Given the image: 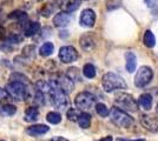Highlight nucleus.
Segmentation results:
<instances>
[{
	"instance_id": "30",
	"label": "nucleus",
	"mask_w": 158,
	"mask_h": 141,
	"mask_svg": "<svg viewBox=\"0 0 158 141\" xmlns=\"http://www.w3.org/2000/svg\"><path fill=\"white\" fill-rule=\"evenodd\" d=\"M67 75L72 79L73 81H80L81 80V78H80V72H79L78 68L76 67H71L67 69Z\"/></svg>"
},
{
	"instance_id": "36",
	"label": "nucleus",
	"mask_w": 158,
	"mask_h": 141,
	"mask_svg": "<svg viewBox=\"0 0 158 141\" xmlns=\"http://www.w3.org/2000/svg\"><path fill=\"white\" fill-rule=\"evenodd\" d=\"M7 98H8V93H7V91L0 87V101L5 100V99H7Z\"/></svg>"
},
{
	"instance_id": "8",
	"label": "nucleus",
	"mask_w": 158,
	"mask_h": 141,
	"mask_svg": "<svg viewBox=\"0 0 158 141\" xmlns=\"http://www.w3.org/2000/svg\"><path fill=\"white\" fill-rule=\"evenodd\" d=\"M54 85H57L58 87H60L66 94H70L74 88V81L67 75V74H60L57 78H54L51 80Z\"/></svg>"
},
{
	"instance_id": "33",
	"label": "nucleus",
	"mask_w": 158,
	"mask_h": 141,
	"mask_svg": "<svg viewBox=\"0 0 158 141\" xmlns=\"http://www.w3.org/2000/svg\"><path fill=\"white\" fill-rule=\"evenodd\" d=\"M21 41H23V37H20V35H11V37L6 38V39L4 40V42H6V44L12 46L13 44H19Z\"/></svg>"
},
{
	"instance_id": "20",
	"label": "nucleus",
	"mask_w": 158,
	"mask_h": 141,
	"mask_svg": "<svg viewBox=\"0 0 158 141\" xmlns=\"http://www.w3.org/2000/svg\"><path fill=\"white\" fill-rule=\"evenodd\" d=\"M39 118V111L35 107H30L25 112V121L26 122H35Z\"/></svg>"
},
{
	"instance_id": "21",
	"label": "nucleus",
	"mask_w": 158,
	"mask_h": 141,
	"mask_svg": "<svg viewBox=\"0 0 158 141\" xmlns=\"http://www.w3.org/2000/svg\"><path fill=\"white\" fill-rule=\"evenodd\" d=\"M78 123L79 126L81 128H89L91 126V114H89L87 112H83V113H80L79 115V119H78Z\"/></svg>"
},
{
	"instance_id": "40",
	"label": "nucleus",
	"mask_w": 158,
	"mask_h": 141,
	"mask_svg": "<svg viewBox=\"0 0 158 141\" xmlns=\"http://www.w3.org/2000/svg\"><path fill=\"white\" fill-rule=\"evenodd\" d=\"M4 32H5V28H4L2 26H0V34L4 33Z\"/></svg>"
},
{
	"instance_id": "25",
	"label": "nucleus",
	"mask_w": 158,
	"mask_h": 141,
	"mask_svg": "<svg viewBox=\"0 0 158 141\" xmlns=\"http://www.w3.org/2000/svg\"><path fill=\"white\" fill-rule=\"evenodd\" d=\"M83 74L87 79H93L96 76V67L92 64H85L83 67Z\"/></svg>"
},
{
	"instance_id": "12",
	"label": "nucleus",
	"mask_w": 158,
	"mask_h": 141,
	"mask_svg": "<svg viewBox=\"0 0 158 141\" xmlns=\"http://www.w3.org/2000/svg\"><path fill=\"white\" fill-rule=\"evenodd\" d=\"M63 1L61 0H51L50 2H47L46 5H44V7L40 10V13L43 17L48 18L51 14H53L60 6H61Z\"/></svg>"
},
{
	"instance_id": "24",
	"label": "nucleus",
	"mask_w": 158,
	"mask_h": 141,
	"mask_svg": "<svg viewBox=\"0 0 158 141\" xmlns=\"http://www.w3.org/2000/svg\"><path fill=\"white\" fill-rule=\"evenodd\" d=\"M53 51H54V45L52 42H45L39 48V54L43 57H50L52 55Z\"/></svg>"
},
{
	"instance_id": "14",
	"label": "nucleus",
	"mask_w": 158,
	"mask_h": 141,
	"mask_svg": "<svg viewBox=\"0 0 158 141\" xmlns=\"http://www.w3.org/2000/svg\"><path fill=\"white\" fill-rule=\"evenodd\" d=\"M50 127H47L46 125H32L26 128V133L31 136H39L47 133Z\"/></svg>"
},
{
	"instance_id": "39",
	"label": "nucleus",
	"mask_w": 158,
	"mask_h": 141,
	"mask_svg": "<svg viewBox=\"0 0 158 141\" xmlns=\"http://www.w3.org/2000/svg\"><path fill=\"white\" fill-rule=\"evenodd\" d=\"M117 141H145V139H137V140H126V139H117Z\"/></svg>"
},
{
	"instance_id": "31",
	"label": "nucleus",
	"mask_w": 158,
	"mask_h": 141,
	"mask_svg": "<svg viewBox=\"0 0 158 141\" xmlns=\"http://www.w3.org/2000/svg\"><path fill=\"white\" fill-rule=\"evenodd\" d=\"M120 6H122V0H107L106 1V8L109 11L117 10Z\"/></svg>"
},
{
	"instance_id": "2",
	"label": "nucleus",
	"mask_w": 158,
	"mask_h": 141,
	"mask_svg": "<svg viewBox=\"0 0 158 141\" xmlns=\"http://www.w3.org/2000/svg\"><path fill=\"white\" fill-rule=\"evenodd\" d=\"M102 85L104 91L107 93H111L116 89H125L127 87L125 80L116 73H112V72H107L103 75L102 78Z\"/></svg>"
},
{
	"instance_id": "29",
	"label": "nucleus",
	"mask_w": 158,
	"mask_h": 141,
	"mask_svg": "<svg viewBox=\"0 0 158 141\" xmlns=\"http://www.w3.org/2000/svg\"><path fill=\"white\" fill-rule=\"evenodd\" d=\"M8 18L10 19H14V20H25L27 19V14L23 11H13L8 14Z\"/></svg>"
},
{
	"instance_id": "17",
	"label": "nucleus",
	"mask_w": 158,
	"mask_h": 141,
	"mask_svg": "<svg viewBox=\"0 0 158 141\" xmlns=\"http://www.w3.org/2000/svg\"><path fill=\"white\" fill-rule=\"evenodd\" d=\"M152 102H153L152 96L149 93L142 94V95L138 98V105L139 106H142L143 109H145V111H150V109H151Z\"/></svg>"
},
{
	"instance_id": "43",
	"label": "nucleus",
	"mask_w": 158,
	"mask_h": 141,
	"mask_svg": "<svg viewBox=\"0 0 158 141\" xmlns=\"http://www.w3.org/2000/svg\"><path fill=\"white\" fill-rule=\"evenodd\" d=\"M0 141H5V140H0Z\"/></svg>"
},
{
	"instance_id": "1",
	"label": "nucleus",
	"mask_w": 158,
	"mask_h": 141,
	"mask_svg": "<svg viewBox=\"0 0 158 141\" xmlns=\"http://www.w3.org/2000/svg\"><path fill=\"white\" fill-rule=\"evenodd\" d=\"M50 84H51V89L48 92V96H50V100L52 102V105L60 111L66 109L70 106L69 94H66L61 88L58 87L57 85H54L51 81H50Z\"/></svg>"
},
{
	"instance_id": "3",
	"label": "nucleus",
	"mask_w": 158,
	"mask_h": 141,
	"mask_svg": "<svg viewBox=\"0 0 158 141\" xmlns=\"http://www.w3.org/2000/svg\"><path fill=\"white\" fill-rule=\"evenodd\" d=\"M6 91L11 98L17 101H25L28 98V89L26 84L20 81H11L6 85Z\"/></svg>"
},
{
	"instance_id": "42",
	"label": "nucleus",
	"mask_w": 158,
	"mask_h": 141,
	"mask_svg": "<svg viewBox=\"0 0 158 141\" xmlns=\"http://www.w3.org/2000/svg\"><path fill=\"white\" fill-rule=\"evenodd\" d=\"M38 1H43V0H38Z\"/></svg>"
},
{
	"instance_id": "28",
	"label": "nucleus",
	"mask_w": 158,
	"mask_h": 141,
	"mask_svg": "<svg viewBox=\"0 0 158 141\" xmlns=\"http://www.w3.org/2000/svg\"><path fill=\"white\" fill-rule=\"evenodd\" d=\"M96 112H97V114L100 115L102 118H106L107 115L110 114L109 108L106 107L104 104H102V102H99V104L96 105Z\"/></svg>"
},
{
	"instance_id": "19",
	"label": "nucleus",
	"mask_w": 158,
	"mask_h": 141,
	"mask_svg": "<svg viewBox=\"0 0 158 141\" xmlns=\"http://www.w3.org/2000/svg\"><path fill=\"white\" fill-rule=\"evenodd\" d=\"M39 29H40L39 22L33 21V22H28L27 24V26L25 27L24 33H25L26 37H33V35H35V34L39 32Z\"/></svg>"
},
{
	"instance_id": "22",
	"label": "nucleus",
	"mask_w": 158,
	"mask_h": 141,
	"mask_svg": "<svg viewBox=\"0 0 158 141\" xmlns=\"http://www.w3.org/2000/svg\"><path fill=\"white\" fill-rule=\"evenodd\" d=\"M15 113H17V107L13 105L6 104V105L0 106V115L1 116H12Z\"/></svg>"
},
{
	"instance_id": "37",
	"label": "nucleus",
	"mask_w": 158,
	"mask_h": 141,
	"mask_svg": "<svg viewBox=\"0 0 158 141\" xmlns=\"http://www.w3.org/2000/svg\"><path fill=\"white\" fill-rule=\"evenodd\" d=\"M50 141H69V140H66V139L61 138V136H56V138H53L52 140H50Z\"/></svg>"
},
{
	"instance_id": "41",
	"label": "nucleus",
	"mask_w": 158,
	"mask_h": 141,
	"mask_svg": "<svg viewBox=\"0 0 158 141\" xmlns=\"http://www.w3.org/2000/svg\"><path fill=\"white\" fill-rule=\"evenodd\" d=\"M156 113H157V115H158V105H157V107H156Z\"/></svg>"
},
{
	"instance_id": "23",
	"label": "nucleus",
	"mask_w": 158,
	"mask_h": 141,
	"mask_svg": "<svg viewBox=\"0 0 158 141\" xmlns=\"http://www.w3.org/2000/svg\"><path fill=\"white\" fill-rule=\"evenodd\" d=\"M143 42H144L145 46L149 47V48H152V47L156 45V38H155V35H153V33H152L151 31H149V29L145 31Z\"/></svg>"
},
{
	"instance_id": "34",
	"label": "nucleus",
	"mask_w": 158,
	"mask_h": 141,
	"mask_svg": "<svg viewBox=\"0 0 158 141\" xmlns=\"http://www.w3.org/2000/svg\"><path fill=\"white\" fill-rule=\"evenodd\" d=\"M11 79H12V81H20V82H24V84H26V85L28 84V79L20 73L12 74V75H11Z\"/></svg>"
},
{
	"instance_id": "15",
	"label": "nucleus",
	"mask_w": 158,
	"mask_h": 141,
	"mask_svg": "<svg viewBox=\"0 0 158 141\" xmlns=\"http://www.w3.org/2000/svg\"><path fill=\"white\" fill-rule=\"evenodd\" d=\"M79 44H80V46L84 51H91L96 46V40H94V38L91 34H84L80 38Z\"/></svg>"
},
{
	"instance_id": "32",
	"label": "nucleus",
	"mask_w": 158,
	"mask_h": 141,
	"mask_svg": "<svg viewBox=\"0 0 158 141\" xmlns=\"http://www.w3.org/2000/svg\"><path fill=\"white\" fill-rule=\"evenodd\" d=\"M66 115H67V119H69V120H71V121H78L80 113H79L77 109H74V108H70V109L67 111Z\"/></svg>"
},
{
	"instance_id": "6",
	"label": "nucleus",
	"mask_w": 158,
	"mask_h": 141,
	"mask_svg": "<svg viewBox=\"0 0 158 141\" xmlns=\"http://www.w3.org/2000/svg\"><path fill=\"white\" fill-rule=\"evenodd\" d=\"M94 104H96V96L90 92H80L77 94L74 99V105L80 111H87L92 108Z\"/></svg>"
},
{
	"instance_id": "38",
	"label": "nucleus",
	"mask_w": 158,
	"mask_h": 141,
	"mask_svg": "<svg viewBox=\"0 0 158 141\" xmlns=\"http://www.w3.org/2000/svg\"><path fill=\"white\" fill-rule=\"evenodd\" d=\"M99 141H113V139H112L111 135H107V136H105V138H103V139H100Z\"/></svg>"
},
{
	"instance_id": "5",
	"label": "nucleus",
	"mask_w": 158,
	"mask_h": 141,
	"mask_svg": "<svg viewBox=\"0 0 158 141\" xmlns=\"http://www.w3.org/2000/svg\"><path fill=\"white\" fill-rule=\"evenodd\" d=\"M110 119L116 126L123 128L130 127L133 123V118L127 114L125 111L116 107V106L112 107L110 111Z\"/></svg>"
},
{
	"instance_id": "35",
	"label": "nucleus",
	"mask_w": 158,
	"mask_h": 141,
	"mask_svg": "<svg viewBox=\"0 0 158 141\" xmlns=\"http://www.w3.org/2000/svg\"><path fill=\"white\" fill-rule=\"evenodd\" d=\"M144 1L146 4V6L149 8H151V10H155V8L158 7V0H144Z\"/></svg>"
},
{
	"instance_id": "10",
	"label": "nucleus",
	"mask_w": 158,
	"mask_h": 141,
	"mask_svg": "<svg viewBox=\"0 0 158 141\" xmlns=\"http://www.w3.org/2000/svg\"><path fill=\"white\" fill-rule=\"evenodd\" d=\"M79 22H80L81 26L86 27V28H91V27L94 26V24H96V13H94V11L91 10V8L84 10L80 14Z\"/></svg>"
},
{
	"instance_id": "13",
	"label": "nucleus",
	"mask_w": 158,
	"mask_h": 141,
	"mask_svg": "<svg viewBox=\"0 0 158 141\" xmlns=\"http://www.w3.org/2000/svg\"><path fill=\"white\" fill-rule=\"evenodd\" d=\"M71 15L65 12V11H61L59 13H57L53 18V24L56 27H66L70 22H71Z\"/></svg>"
},
{
	"instance_id": "26",
	"label": "nucleus",
	"mask_w": 158,
	"mask_h": 141,
	"mask_svg": "<svg viewBox=\"0 0 158 141\" xmlns=\"http://www.w3.org/2000/svg\"><path fill=\"white\" fill-rule=\"evenodd\" d=\"M46 120L52 125H57L61 121V114L58 112H50L46 115Z\"/></svg>"
},
{
	"instance_id": "7",
	"label": "nucleus",
	"mask_w": 158,
	"mask_h": 141,
	"mask_svg": "<svg viewBox=\"0 0 158 141\" xmlns=\"http://www.w3.org/2000/svg\"><path fill=\"white\" fill-rule=\"evenodd\" d=\"M152 78H153V72L151 68L148 66H142L135 76V85L139 88L145 87L148 84H150Z\"/></svg>"
},
{
	"instance_id": "18",
	"label": "nucleus",
	"mask_w": 158,
	"mask_h": 141,
	"mask_svg": "<svg viewBox=\"0 0 158 141\" xmlns=\"http://www.w3.org/2000/svg\"><path fill=\"white\" fill-rule=\"evenodd\" d=\"M80 1L81 0H65L63 2V8H64V11L67 12V13L74 12L80 6Z\"/></svg>"
},
{
	"instance_id": "11",
	"label": "nucleus",
	"mask_w": 158,
	"mask_h": 141,
	"mask_svg": "<svg viewBox=\"0 0 158 141\" xmlns=\"http://www.w3.org/2000/svg\"><path fill=\"white\" fill-rule=\"evenodd\" d=\"M140 123L142 126L150 131V132H157L158 131V119L152 116V115H148V114H143L142 118H140Z\"/></svg>"
},
{
	"instance_id": "4",
	"label": "nucleus",
	"mask_w": 158,
	"mask_h": 141,
	"mask_svg": "<svg viewBox=\"0 0 158 141\" xmlns=\"http://www.w3.org/2000/svg\"><path fill=\"white\" fill-rule=\"evenodd\" d=\"M114 102L120 109L126 111V112H137L138 109V101L132 96L131 94L119 92L116 94Z\"/></svg>"
},
{
	"instance_id": "16",
	"label": "nucleus",
	"mask_w": 158,
	"mask_h": 141,
	"mask_svg": "<svg viewBox=\"0 0 158 141\" xmlns=\"http://www.w3.org/2000/svg\"><path fill=\"white\" fill-rule=\"evenodd\" d=\"M126 58V71L129 73H133L137 67V58L132 52H127L125 54Z\"/></svg>"
},
{
	"instance_id": "27",
	"label": "nucleus",
	"mask_w": 158,
	"mask_h": 141,
	"mask_svg": "<svg viewBox=\"0 0 158 141\" xmlns=\"http://www.w3.org/2000/svg\"><path fill=\"white\" fill-rule=\"evenodd\" d=\"M35 88L39 89L40 92H43L44 94H48L50 89H51V84L50 82H46L44 80H39L37 84H35Z\"/></svg>"
},
{
	"instance_id": "9",
	"label": "nucleus",
	"mask_w": 158,
	"mask_h": 141,
	"mask_svg": "<svg viewBox=\"0 0 158 141\" xmlns=\"http://www.w3.org/2000/svg\"><path fill=\"white\" fill-rule=\"evenodd\" d=\"M79 54L72 46H63L59 49V59L63 64H71L78 59Z\"/></svg>"
}]
</instances>
